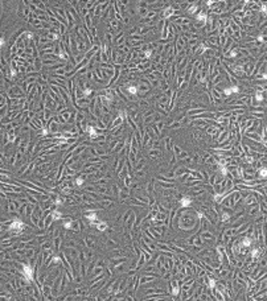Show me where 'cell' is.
Instances as JSON below:
<instances>
[{
  "label": "cell",
  "mask_w": 267,
  "mask_h": 301,
  "mask_svg": "<svg viewBox=\"0 0 267 301\" xmlns=\"http://www.w3.org/2000/svg\"><path fill=\"white\" fill-rule=\"evenodd\" d=\"M262 78H263V79H267V73H263V75H262Z\"/></svg>",
  "instance_id": "cell-27"
},
{
  "label": "cell",
  "mask_w": 267,
  "mask_h": 301,
  "mask_svg": "<svg viewBox=\"0 0 267 301\" xmlns=\"http://www.w3.org/2000/svg\"><path fill=\"white\" fill-rule=\"evenodd\" d=\"M52 218L54 219V221H58V219L62 218V214H61L58 210H54V211H53V214H52Z\"/></svg>",
  "instance_id": "cell-14"
},
{
  "label": "cell",
  "mask_w": 267,
  "mask_h": 301,
  "mask_svg": "<svg viewBox=\"0 0 267 301\" xmlns=\"http://www.w3.org/2000/svg\"><path fill=\"white\" fill-rule=\"evenodd\" d=\"M251 256H253L254 259H255V258H258L259 256V250L258 248H254L253 251H251Z\"/></svg>",
  "instance_id": "cell-21"
},
{
  "label": "cell",
  "mask_w": 267,
  "mask_h": 301,
  "mask_svg": "<svg viewBox=\"0 0 267 301\" xmlns=\"http://www.w3.org/2000/svg\"><path fill=\"white\" fill-rule=\"evenodd\" d=\"M86 219L90 222V225H93L94 222L98 221L97 218V214H95V211H90V213H86Z\"/></svg>",
  "instance_id": "cell-7"
},
{
  "label": "cell",
  "mask_w": 267,
  "mask_h": 301,
  "mask_svg": "<svg viewBox=\"0 0 267 301\" xmlns=\"http://www.w3.org/2000/svg\"><path fill=\"white\" fill-rule=\"evenodd\" d=\"M91 226H95L99 231H106V229H107V223H106V222H101V221L94 222Z\"/></svg>",
  "instance_id": "cell-8"
},
{
  "label": "cell",
  "mask_w": 267,
  "mask_h": 301,
  "mask_svg": "<svg viewBox=\"0 0 267 301\" xmlns=\"http://www.w3.org/2000/svg\"><path fill=\"white\" fill-rule=\"evenodd\" d=\"M180 157H186V152H182V153H181V156H180Z\"/></svg>",
  "instance_id": "cell-28"
},
{
  "label": "cell",
  "mask_w": 267,
  "mask_h": 301,
  "mask_svg": "<svg viewBox=\"0 0 267 301\" xmlns=\"http://www.w3.org/2000/svg\"><path fill=\"white\" fill-rule=\"evenodd\" d=\"M21 275L24 277L25 281H30L33 279V269H32V265L30 264H22L21 267Z\"/></svg>",
  "instance_id": "cell-2"
},
{
  "label": "cell",
  "mask_w": 267,
  "mask_h": 301,
  "mask_svg": "<svg viewBox=\"0 0 267 301\" xmlns=\"http://www.w3.org/2000/svg\"><path fill=\"white\" fill-rule=\"evenodd\" d=\"M61 203H62V201H61L60 198H57L56 199V205H61Z\"/></svg>",
  "instance_id": "cell-26"
},
{
  "label": "cell",
  "mask_w": 267,
  "mask_h": 301,
  "mask_svg": "<svg viewBox=\"0 0 267 301\" xmlns=\"http://www.w3.org/2000/svg\"><path fill=\"white\" fill-rule=\"evenodd\" d=\"M52 115H53L52 110H50V108H46V107H45V110H44V122H46V120L49 122V120H50V119L53 118Z\"/></svg>",
  "instance_id": "cell-10"
},
{
  "label": "cell",
  "mask_w": 267,
  "mask_h": 301,
  "mask_svg": "<svg viewBox=\"0 0 267 301\" xmlns=\"http://www.w3.org/2000/svg\"><path fill=\"white\" fill-rule=\"evenodd\" d=\"M25 223L22 222V221H20V219H13L12 222H11V225H9V230H13V231H22L25 229Z\"/></svg>",
  "instance_id": "cell-3"
},
{
  "label": "cell",
  "mask_w": 267,
  "mask_h": 301,
  "mask_svg": "<svg viewBox=\"0 0 267 301\" xmlns=\"http://www.w3.org/2000/svg\"><path fill=\"white\" fill-rule=\"evenodd\" d=\"M53 263H54V264H60L61 263V259H60V256H53Z\"/></svg>",
  "instance_id": "cell-23"
},
{
  "label": "cell",
  "mask_w": 267,
  "mask_h": 301,
  "mask_svg": "<svg viewBox=\"0 0 267 301\" xmlns=\"http://www.w3.org/2000/svg\"><path fill=\"white\" fill-rule=\"evenodd\" d=\"M124 90H126V92H127V95H136L139 92L138 83H127Z\"/></svg>",
  "instance_id": "cell-5"
},
{
  "label": "cell",
  "mask_w": 267,
  "mask_h": 301,
  "mask_svg": "<svg viewBox=\"0 0 267 301\" xmlns=\"http://www.w3.org/2000/svg\"><path fill=\"white\" fill-rule=\"evenodd\" d=\"M64 227H65V229H67V230L73 229V227H74L73 219H66V221H64Z\"/></svg>",
  "instance_id": "cell-11"
},
{
  "label": "cell",
  "mask_w": 267,
  "mask_h": 301,
  "mask_svg": "<svg viewBox=\"0 0 267 301\" xmlns=\"http://www.w3.org/2000/svg\"><path fill=\"white\" fill-rule=\"evenodd\" d=\"M151 88H152L151 82H148L146 78L138 79V90H139L138 94H140V95H147L148 92L151 91Z\"/></svg>",
  "instance_id": "cell-1"
},
{
  "label": "cell",
  "mask_w": 267,
  "mask_h": 301,
  "mask_svg": "<svg viewBox=\"0 0 267 301\" xmlns=\"http://www.w3.org/2000/svg\"><path fill=\"white\" fill-rule=\"evenodd\" d=\"M172 295H173V296H177V295H178V287H175V288H173Z\"/></svg>",
  "instance_id": "cell-24"
},
{
  "label": "cell",
  "mask_w": 267,
  "mask_h": 301,
  "mask_svg": "<svg viewBox=\"0 0 267 301\" xmlns=\"http://www.w3.org/2000/svg\"><path fill=\"white\" fill-rule=\"evenodd\" d=\"M218 169H220V172L222 173V176H226V174H227V168H226V165L220 164V165H218Z\"/></svg>",
  "instance_id": "cell-16"
},
{
  "label": "cell",
  "mask_w": 267,
  "mask_h": 301,
  "mask_svg": "<svg viewBox=\"0 0 267 301\" xmlns=\"http://www.w3.org/2000/svg\"><path fill=\"white\" fill-rule=\"evenodd\" d=\"M83 181H85V180H83V177H78V178L77 180H75V185H77V186H81V185L83 184Z\"/></svg>",
  "instance_id": "cell-20"
},
{
  "label": "cell",
  "mask_w": 267,
  "mask_h": 301,
  "mask_svg": "<svg viewBox=\"0 0 267 301\" xmlns=\"http://www.w3.org/2000/svg\"><path fill=\"white\" fill-rule=\"evenodd\" d=\"M109 26L114 30V32H116V30H119V32H120V30H122V24L119 22V20H116V19H115V20L109 21Z\"/></svg>",
  "instance_id": "cell-6"
},
{
  "label": "cell",
  "mask_w": 267,
  "mask_h": 301,
  "mask_svg": "<svg viewBox=\"0 0 267 301\" xmlns=\"http://www.w3.org/2000/svg\"><path fill=\"white\" fill-rule=\"evenodd\" d=\"M263 98H265V95H263L262 90H258L257 92H255V103L262 102V100H263Z\"/></svg>",
  "instance_id": "cell-12"
},
{
  "label": "cell",
  "mask_w": 267,
  "mask_h": 301,
  "mask_svg": "<svg viewBox=\"0 0 267 301\" xmlns=\"http://www.w3.org/2000/svg\"><path fill=\"white\" fill-rule=\"evenodd\" d=\"M251 243H253V240H251V238L246 236V238H243V240H242V243H241V244H242L243 247H250V246H251Z\"/></svg>",
  "instance_id": "cell-13"
},
{
  "label": "cell",
  "mask_w": 267,
  "mask_h": 301,
  "mask_svg": "<svg viewBox=\"0 0 267 301\" xmlns=\"http://www.w3.org/2000/svg\"><path fill=\"white\" fill-rule=\"evenodd\" d=\"M258 173H259V177H261V178H266L267 177V168H261Z\"/></svg>",
  "instance_id": "cell-17"
},
{
  "label": "cell",
  "mask_w": 267,
  "mask_h": 301,
  "mask_svg": "<svg viewBox=\"0 0 267 301\" xmlns=\"http://www.w3.org/2000/svg\"><path fill=\"white\" fill-rule=\"evenodd\" d=\"M190 203H192V199H190L189 197H182L180 199V206L181 207H188Z\"/></svg>",
  "instance_id": "cell-9"
},
{
  "label": "cell",
  "mask_w": 267,
  "mask_h": 301,
  "mask_svg": "<svg viewBox=\"0 0 267 301\" xmlns=\"http://www.w3.org/2000/svg\"><path fill=\"white\" fill-rule=\"evenodd\" d=\"M229 219H230V214H229V213H223L222 214V221L223 222H227Z\"/></svg>",
  "instance_id": "cell-22"
},
{
  "label": "cell",
  "mask_w": 267,
  "mask_h": 301,
  "mask_svg": "<svg viewBox=\"0 0 267 301\" xmlns=\"http://www.w3.org/2000/svg\"><path fill=\"white\" fill-rule=\"evenodd\" d=\"M157 153H159V150H151V156H152V157L157 156Z\"/></svg>",
  "instance_id": "cell-25"
},
{
  "label": "cell",
  "mask_w": 267,
  "mask_h": 301,
  "mask_svg": "<svg viewBox=\"0 0 267 301\" xmlns=\"http://www.w3.org/2000/svg\"><path fill=\"white\" fill-rule=\"evenodd\" d=\"M155 120H156V116H155V112L152 110H150V111H146V114H144V116H143V123L144 124H154L155 123Z\"/></svg>",
  "instance_id": "cell-4"
},
{
  "label": "cell",
  "mask_w": 267,
  "mask_h": 301,
  "mask_svg": "<svg viewBox=\"0 0 267 301\" xmlns=\"http://www.w3.org/2000/svg\"><path fill=\"white\" fill-rule=\"evenodd\" d=\"M93 92H94V88H93V87H87L86 90L83 91V95H85L86 98H89V96L93 95Z\"/></svg>",
  "instance_id": "cell-15"
},
{
  "label": "cell",
  "mask_w": 267,
  "mask_h": 301,
  "mask_svg": "<svg viewBox=\"0 0 267 301\" xmlns=\"http://www.w3.org/2000/svg\"><path fill=\"white\" fill-rule=\"evenodd\" d=\"M208 284H209V287H210V288H216V285H217V283H216L214 279H209L208 280Z\"/></svg>",
  "instance_id": "cell-18"
},
{
  "label": "cell",
  "mask_w": 267,
  "mask_h": 301,
  "mask_svg": "<svg viewBox=\"0 0 267 301\" xmlns=\"http://www.w3.org/2000/svg\"><path fill=\"white\" fill-rule=\"evenodd\" d=\"M231 91H233V94H237V92H239V86H238V85H231Z\"/></svg>",
  "instance_id": "cell-19"
}]
</instances>
